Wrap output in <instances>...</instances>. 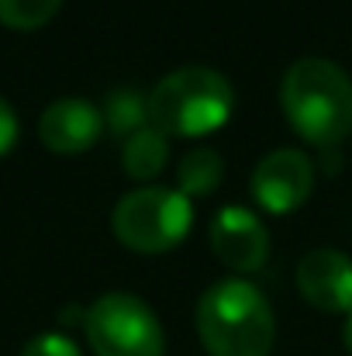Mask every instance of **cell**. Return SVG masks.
I'll list each match as a JSON object with an SVG mask.
<instances>
[{
  "label": "cell",
  "mask_w": 352,
  "mask_h": 356,
  "mask_svg": "<svg viewBox=\"0 0 352 356\" xmlns=\"http://www.w3.org/2000/svg\"><path fill=\"white\" fill-rule=\"evenodd\" d=\"M287 124L315 149H339L352 131V80L332 59H297L280 83Z\"/></svg>",
  "instance_id": "cell-1"
},
{
  "label": "cell",
  "mask_w": 352,
  "mask_h": 356,
  "mask_svg": "<svg viewBox=\"0 0 352 356\" xmlns=\"http://www.w3.org/2000/svg\"><path fill=\"white\" fill-rule=\"evenodd\" d=\"M197 336L211 356H269L276 336L273 308L255 284L225 277L197 301Z\"/></svg>",
  "instance_id": "cell-2"
},
{
  "label": "cell",
  "mask_w": 352,
  "mask_h": 356,
  "mask_svg": "<svg viewBox=\"0 0 352 356\" xmlns=\"http://www.w3.org/2000/svg\"><path fill=\"white\" fill-rule=\"evenodd\" d=\"M235 115V87L211 66H183L149 90V124L166 138H204Z\"/></svg>",
  "instance_id": "cell-3"
},
{
  "label": "cell",
  "mask_w": 352,
  "mask_h": 356,
  "mask_svg": "<svg viewBox=\"0 0 352 356\" xmlns=\"http://www.w3.org/2000/svg\"><path fill=\"white\" fill-rule=\"evenodd\" d=\"M190 225H194L190 197H183L176 187H159V184L128 191L111 215L117 242L142 256H159L176 249L190 236Z\"/></svg>",
  "instance_id": "cell-4"
},
{
  "label": "cell",
  "mask_w": 352,
  "mask_h": 356,
  "mask_svg": "<svg viewBox=\"0 0 352 356\" xmlns=\"http://www.w3.org/2000/svg\"><path fill=\"white\" fill-rule=\"evenodd\" d=\"M83 332L97 356H166L159 318L142 298L124 291H111L87 308Z\"/></svg>",
  "instance_id": "cell-5"
},
{
  "label": "cell",
  "mask_w": 352,
  "mask_h": 356,
  "mask_svg": "<svg viewBox=\"0 0 352 356\" xmlns=\"http://www.w3.org/2000/svg\"><path fill=\"white\" fill-rule=\"evenodd\" d=\"M249 191H252V201L262 211L290 215L315 191V163L301 149H290V145L287 149H273V152H266L255 163Z\"/></svg>",
  "instance_id": "cell-6"
},
{
  "label": "cell",
  "mask_w": 352,
  "mask_h": 356,
  "mask_svg": "<svg viewBox=\"0 0 352 356\" xmlns=\"http://www.w3.org/2000/svg\"><path fill=\"white\" fill-rule=\"evenodd\" d=\"M211 249L235 273H255L269 256V232L255 211L228 204L211 218Z\"/></svg>",
  "instance_id": "cell-7"
},
{
  "label": "cell",
  "mask_w": 352,
  "mask_h": 356,
  "mask_svg": "<svg viewBox=\"0 0 352 356\" xmlns=\"http://www.w3.org/2000/svg\"><path fill=\"white\" fill-rule=\"evenodd\" d=\"M297 291L325 315L352 312V259L342 249H311L297 263Z\"/></svg>",
  "instance_id": "cell-8"
},
{
  "label": "cell",
  "mask_w": 352,
  "mask_h": 356,
  "mask_svg": "<svg viewBox=\"0 0 352 356\" xmlns=\"http://www.w3.org/2000/svg\"><path fill=\"white\" fill-rule=\"evenodd\" d=\"M104 131V115L97 104L83 101V97H62L56 104H49L38 118V138L49 152L59 156H76L97 145Z\"/></svg>",
  "instance_id": "cell-9"
},
{
  "label": "cell",
  "mask_w": 352,
  "mask_h": 356,
  "mask_svg": "<svg viewBox=\"0 0 352 356\" xmlns=\"http://www.w3.org/2000/svg\"><path fill=\"white\" fill-rule=\"evenodd\" d=\"M166 163H169V138L152 124L121 142V170L131 180H156L166 170Z\"/></svg>",
  "instance_id": "cell-10"
},
{
  "label": "cell",
  "mask_w": 352,
  "mask_h": 356,
  "mask_svg": "<svg viewBox=\"0 0 352 356\" xmlns=\"http://www.w3.org/2000/svg\"><path fill=\"white\" fill-rule=\"evenodd\" d=\"M225 180V159L211 145H194L176 166V191L183 197H208Z\"/></svg>",
  "instance_id": "cell-11"
},
{
  "label": "cell",
  "mask_w": 352,
  "mask_h": 356,
  "mask_svg": "<svg viewBox=\"0 0 352 356\" xmlns=\"http://www.w3.org/2000/svg\"><path fill=\"white\" fill-rule=\"evenodd\" d=\"M101 115H104V124L124 142L128 135H135V131H142L149 124V97H142L131 87H117V90H111L104 97Z\"/></svg>",
  "instance_id": "cell-12"
},
{
  "label": "cell",
  "mask_w": 352,
  "mask_h": 356,
  "mask_svg": "<svg viewBox=\"0 0 352 356\" xmlns=\"http://www.w3.org/2000/svg\"><path fill=\"white\" fill-rule=\"evenodd\" d=\"M62 0H0V24L14 31H31L42 28L45 21L56 17Z\"/></svg>",
  "instance_id": "cell-13"
},
{
  "label": "cell",
  "mask_w": 352,
  "mask_h": 356,
  "mask_svg": "<svg viewBox=\"0 0 352 356\" xmlns=\"http://www.w3.org/2000/svg\"><path fill=\"white\" fill-rule=\"evenodd\" d=\"M21 356H83L80 353V346L69 339V336H62V332H42V336H35Z\"/></svg>",
  "instance_id": "cell-14"
},
{
  "label": "cell",
  "mask_w": 352,
  "mask_h": 356,
  "mask_svg": "<svg viewBox=\"0 0 352 356\" xmlns=\"http://www.w3.org/2000/svg\"><path fill=\"white\" fill-rule=\"evenodd\" d=\"M17 142V118H14V108L0 97V156L10 152Z\"/></svg>",
  "instance_id": "cell-15"
},
{
  "label": "cell",
  "mask_w": 352,
  "mask_h": 356,
  "mask_svg": "<svg viewBox=\"0 0 352 356\" xmlns=\"http://www.w3.org/2000/svg\"><path fill=\"white\" fill-rule=\"evenodd\" d=\"M342 346L352 353V312L346 315V322H342Z\"/></svg>",
  "instance_id": "cell-16"
}]
</instances>
